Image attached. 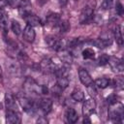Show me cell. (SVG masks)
Listing matches in <instances>:
<instances>
[{"instance_id": "6da1fadb", "label": "cell", "mask_w": 124, "mask_h": 124, "mask_svg": "<svg viewBox=\"0 0 124 124\" xmlns=\"http://www.w3.org/2000/svg\"><path fill=\"white\" fill-rule=\"evenodd\" d=\"M46 43L47 46L56 50V51H63L67 46V42L63 39H60L54 35H49L46 37Z\"/></svg>"}, {"instance_id": "7a4b0ae2", "label": "cell", "mask_w": 124, "mask_h": 124, "mask_svg": "<svg viewBox=\"0 0 124 124\" xmlns=\"http://www.w3.org/2000/svg\"><path fill=\"white\" fill-rule=\"evenodd\" d=\"M108 116H109V119L113 122H122L123 106L121 104H118L117 102L115 104L110 105V108L108 109Z\"/></svg>"}, {"instance_id": "3957f363", "label": "cell", "mask_w": 124, "mask_h": 124, "mask_svg": "<svg viewBox=\"0 0 124 124\" xmlns=\"http://www.w3.org/2000/svg\"><path fill=\"white\" fill-rule=\"evenodd\" d=\"M24 89L31 94H40L41 93V85H39L33 78H27L24 81Z\"/></svg>"}, {"instance_id": "277c9868", "label": "cell", "mask_w": 124, "mask_h": 124, "mask_svg": "<svg viewBox=\"0 0 124 124\" xmlns=\"http://www.w3.org/2000/svg\"><path fill=\"white\" fill-rule=\"evenodd\" d=\"M93 13H94V5H92V4L86 5L83 8V10L81 11V14H80V16H79V22L81 24L88 22L92 18Z\"/></svg>"}, {"instance_id": "5b68a950", "label": "cell", "mask_w": 124, "mask_h": 124, "mask_svg": "<svg viewBox=\"0 0 124 124\" xmlns=\"http://www.w3.org/2000/svg\"><path fill=\"white\" fill-rule=\"evenodd\" d=\"M111 70L116 73H121L124 70V65H123V60L120 58H117L115 56H109L108 57V62Z\"/></svg>"}, {"instance_id": "8992f818", "label": "cell", "mask_w": 124, "mask_h": 124, "mask_svg": "<svg viewBox=\"0 0 124 124\" xmlns=\"http://www.w3.org/2000/svg\"><path fill=\"white\" fill-rule=\"evenodd\" d=\"M18 102H19V105L21 106V108L26 112H32L36 109V105L32 102V100H30L29 98H27L25 96L18 97Z\"/></svg>"}, {"instance_id": "52a82bcc", "label": "cell", "mask_w": 124, "mask_h": 124, "mask_svg": "<svg viewBox=\"0 0 124 124\" xmlns=\"http://www.w3.org/2000/svg\"><path fill=\"white\" fill-rule=\"evenodd\" d=\"M95 108H96V103H95L94 99L89 98V99L85 100L83 102V105H82V113H83V115L84 116L91 115L95 111Z\"/></svg>"}, {"instance_id": "ba28073f", "label": "cell", "mask_w": 124, "mask_h": 124, "mask_svg": "<svg viewBox=\"0 0 124 124\" xmlns=\"http://www.w3.org/2000/svg\"><path fill=\"white\" fill-rule=\"evenodd\" d=\"M40 68L45 73H54L55 70L57 69L55 64H54V62H52V60H50L48 58H45V59H43L41 61Z\"/></svg>"}, {"instance_id": "9c48e42d", "label": "cell", "mask_w": 124, "mask_h": 124, "mask_svg": "<svg viewBox=\"0 0 124 124\" xmlns=\"http://www.w3.org/2000/svg\"><path fill=\"white\" fill-rule=\"evenodd\" d=\"M78 78H79V80L80 82L85 85V86H88L89 84L93 83V79L91 78V76L89 75V73L83 69V68H79L78 69Z\"/></svg>"}, {"instance_id": "30bf717a", "label": "cell", "mask_w": 124, "mask_h": 124, "mask_svg": "<svg viewBox=\"0 0 124 124\" xmlns=\"http://www.w3.org/2000/svg\"><path fill=\"white\" fill-rule=\"evenodd\" d=\"M6 121L9 124H16L20 122V116L17 110L8 109L6 112Z\"/></svg>"}, {"instance_id": "8fae6325", "label": "cell", "mask_w": 124, "mask_h": 124, "mask_svg": "<svg viewBox=\"0 0 124 124\" xmlns=\"http://www.w3.org/2000/svg\"><path fill=\"white\" fill-rule=\"evenodd\" d=\"M22 17L24 18V20L26 21V23H27L28 25H31L32 27H34V26H39V25L42 24L41 19H40L37 16L31 14V12L28 13V14H25L24 16H22Z\"/></svg>"}, {"instance_id": "7c38bea8", "label": "cell", "mask_w": 124, "mask_h": 124, "mask_svg": "<svg viewBox=\"0 0 124 124\" xmlns=\"http://www.w3.org/2000/svg\"><path fill=\"white\" fill-rule=\"evenodd\" d=\"M6 67H7L8 71L11 75H13V76H19L20 75L21 69H20L18 62L15 61V60H11L8 63H6Z\"/></svg>"}, {"instance_id": "4fadbf2b", "label": "cell", "mask_w": 124, "mask_h": 124, "mask_svg": "<svg viewBox=\"0 0 124 124\" xmlns=\"http://www.w3.org/2000/svg\"><path fill=\"white\" fill-rule=\"evenodd\" d=\"M35 37H36V33H35L34 28L31 25L27 24L25 26V28L23 29V38H24V40L28 43H32V42H34Z\"/></svg>"}, {"instance_id": "5bb4252c", "label": "cell", "mask_w": 124, "mask_h": 124, "mask_svg": "<svg viewBox=\"0 0 124 124\" xmlns=\"http://www.w3.org/2000/svg\"><path fill=\"white\" fill-rule=\"evenodd\" d=\"M8 25H9L8 16L3 9H0V29L3 33H7Z\"/></svg>"}, {"instance_id": "9a60e30c", "label": "cell", "mask_w": 124, "mask_h": 124, "mask_svg": "<svg viewBox=\"0 0 124 124\" xmlns=\"http://www.w3.org/2000/svg\"><path fill=\"white\" fill-rule=\"evenodd\" d=\"M91 44L97 46L98 48H105L111 45V40L109 38H98L91 41Z\"/></svg>"}, {"instance_id": "2e32d148", "label": "cell", "mask_w": 124, "mask_h": 124, "mask_svg": "<svg viewBox=\"0 0 124 124\" xmlns=\"http://www.w3.org/2000/svg\"><path fill=\"white\" fill-rule=\"evenodd\" d=\"M39 108H41V110L44 112V113H48L50 110H51V107H52V102L49 100V99H46V98H44V99H41L39 101Z\"/></svg>"}, {"instance_id": "e0dca14e", "label": "cell", "mask_w": 124, "mask_h": 124, "mask_svg": "<svg viewBox=\"0 0 124 124\" xmlns=\"http://www.w3.org/2000/svg\"><path fill=\"white\" fill-rule=\"evenodd\" d=\"M60 16L56 13H51L46 16V23L51 27H56L58 22L60 21Z\"/></svg>"}, {"instance_id": "ac0fdd59", "label": "cell", "mask_w": 124, "mask_h": 124, "mask_svg": "<svg viewBox=\"0 0 124 124\" xmlns=\"http://www.w3.org/2000/svg\"><path fill=\"white\" fill-rule=\"evenodd\" d=\"M66 118L67 121L70 123H76L78 119V114L77 113V111L74 108H68L66 111Z\"/></svg>"}, {"instance_id": "d6986e66", "label": "cell", "mask_w": 124, "mask_h": 124, "mask_svg": "<svg viewBox=\"0 0 124 124\" xmlns=\"http://www.w3.org/2000/svg\"><path fill=\"white\" fill-rule=\"evenodd\" d=\"M113 36H114V39H115L116 43L119 46H122L123 45V36H122V31H121L120 25H116V27L114 28Z\"/></svg>"}, {"instance_id": "ffe728a7", "label": "cell", "mask_w": 124, "mask_h": 124, "mask_svg": "<svg viewBox=\"0 0 124 124\" xmlns=\"http://www.w3.org/2000/svg\"><path fill=\"white\" fill-rule=\"evenodd\" d=\"M5 100H6V106H7V108H8V109H15V110H17V109H16V101H15V98L13 97V95L7 94Z\"/></svg>"}, {"instance_id": "44dd1931", "label": "cell", "mask_w": 124, "mask_h": 124, "mask_svg": "<svg viewBox=\"0 0 124 124\" xmlns=\"http://www.w3.org/2000/svg\"><path fill=\"white\" fill-rule=\"evenodd\" d=\"M69 78L68 77H59V78H56V85L58 87H60L62 90L67 88L68 85H69Z\"/></svg>"}, {"instance_id": "7402d4cb", "label": "cell", "mask_w": 124, "mask_h": 124, "mask_svg": "<svg viewBox=\"0 0 124 124\" xmlns=\"http://www.w3.org/2000/svg\"><path fill=\"white\" fill-rule=\"evenodd\" d=\"M95 85L98 88L104 89V88H106L109 85V79L107 78H99L95 80Z\"/></svg>"}, {"instance_id": "603a6c76", "label": "cell", "mask_w": 124, "mask_h": 124, "mask_svg": "<svg viewBox=\"0 0 124 124\" xmlns=\"http://www.w3.org/2000/svg\"><path fill=\"white\" fill-rule=\"evenodd\" d=\"M71 97H72L75 101H77V102H81V101L84 100V93H83V91L80 90V89H75V90L72 92Z\"/></svg>"}, {"instance_id": "cb8c5ba5", "label": "cell", "mask_w": 124, "mask_h": 124, "mask_svg": "<svg viewBox=\"0 0 124 124\" xmlns=\"http://www.w3.org/2000/svg\"><path fill=\"white\" fill-rule=\"evenodd\" d=\"M56 27L58 28V30L60 32H67L69 30V28H70V24L68 23L67 20H61L60 19V21L58 22V24L56 25Z\"/></svg>"}, {"instance_id": "d4e9b609", "label": "cell", "mask_w": 124, "mask_h": 124, "mask_svg": "<svg viewBox=\"0 0 124 124\" xmlns=\"http://www.w3.org/2000/svg\"><path fill=\"white\" fill-rule=\"evenodd\" d=\"M95 56V51L92 48H85L82 50V57L84 59H93Z\"/></svg>"}, {"instance_id": "484cf974", "label": "cell", "mask_w": 124, "mask_h": 124, "mask_svg": "<svg viewBox=\"0 0 124 124\" xmlns=\"http://www.w3.org/2000/svg\"><path fill=\"white\" fill-rule=\"evenodd\" d=\"M113 85L116 89L118 90H122L123 87H124V80H123V78L122 77H116L114 79H113Z\"/></svg>"}, {"instance_id": "4316f807", "label": "cell", "mask_w": 124, "mask_h": 124, "mask_svg": "<svg viewBox=\"0 0 124 124\" xmlns=\"http://www.w3.org/2000/svg\"><path fill=\"white\" fill-rule=\"evenodd\" d=\"M11 28H12V31L16 34V35H19L20 34V32H21V27H20V24L16 21V20H15V19H13L12 20V23H11Z\"/></svg>"}, {"instance_id": "83f0119b", "label": "cell", "mask_w": 124, "mask_h": 124, "mask_svg": "<svg viewBox=\"0 0 124 124\" xmlns=\"http://www.w3.org/2000/svg\"><path fill=\"white\" fill-rule=\"evenodd\" d=\"M108 55H107V54H101L100 56H99V58H98V64L100 65V66H105V65H107L108 64Z\"/></svg>"}, {"instance_id": "f1b7e54d", "label": "cell", "mask_w": 124, "mask_h": 124, "mask_svg": "<svg viewBox=\"0 0 124 124\" xmlns=\"http://www.w3.org/2000/svg\"><path fill=\"white\" fill-rule=\"evenodd\" d=\"M113 0H103L102 2V8L104 10H109L112 8Z\"/></svg>"}, {"instance_id": "f546056e", "label": "cell", "mask_w": 124, "mask_h": 124, "mask_svg": "<svg viewBox=\"0 0 124 124\" xmlns=\"http://www.w3.org/2000/svg\"><path fill=\"white\" fill-rule=\"evenodd\" d=\"M115 11H116V14H117L118 16H123L124 8H123V6H122L121 3L118 2V3L116 4V6H115Z\"/></svg>"}, {"instance_id": "4dcf8cb0", "label": "cell", "mask_w": 124, "mask_h": 124, "mask_svg": "<svg viewBox=\"0 0 124 124\" xmlns=\"http://www.w3.org/2000/svg\"><path fill=\"white\" fill-rule=\"evenodd\" d=\"M107 102H108L109 105L115 104V103L117 102V97H116V95L112 94V95H110L109 97H108V99H107Z\"/></svg>"}, {"instance_id": "1f68e13d", "label": "cell", "mask_w": 124, "mask_h": 124, "mask_svg": "<svg viewBox=\"0 0 124 124\" xmlns=\"http://www.w3.org/2000/svg\"><path fill=\"white\" fill-rule=\"evenodd\" d=\"M22 0H8V3L12 7H19Z\"/></svg>"}, {"instance_id": "d6a6232c", "label": "cell", "mask_w": 124, "mask_h": 124, "mask_svg": "<svg viewBox=\"0 0 124 124\" xmlns=\"http://www.w3.org/2000/svg\"><path fill=\"white\" fill-rule=\"evenodd\" d=\"M86 87L88 88V92H89L91 95H94V96L96 95V93H97V92H96V89H95V85H94L93 83L89 84V85H88V86H86Z\"/></svg>"}, {"instance_id": "836d02e7", "label": "cell", "mask_w": 124, "mask_h": 124, "mask_svg": "<svg viewBox=\"0 0 124 124\" xmlns=\"http://www.w3.org/2000/svg\"><path fill=\"white\" fill-rule=\"evenodd\" d=\"M37 122H38V123H47V120H46L45 117L42 116L41 118H39V119L37 120Z\"/></svg>"}, {"instance_id": "e575fe53", "label": "cell", "mask_w": 124, "mask_h": 124, "mask_svg": "<svg viewBox=\"0 0 124 124\" xmlns=\"http://www.w3.org/2000/svg\"><path fill=\"white\" fill-rule=\"evenodd\" d=\"M58 1H59V5H60L61 7L66 6V4L68 3V0H58Z\"/></svg>"}, {"instance_id": "d590c367", "label": "cell", "mask_w": 124, "mask_h": 124, "mask_svg": "<svg viewBox=\"0 0 124 124\" xmlns=\"http://www.w3.org/2000/svg\"><path fill=\"white\" fill-rule=\"evenodd\" d=\"M89 116H84V119H83V122L84 123H90V120L88 119Z\"/></svg>"}, {"instance_id": "8d00e7d4", "label": "cell", "mask_w": 124, "mask_h": 124, "mask_svg": "<svg viewBox=\"0 0 124 124\" xmlns=\"http://www.w3.org/2000/svg\"><path fill=\"white\" fill-rule=\"evenodd\" d=\"M2 79V69H1V66H0V80Z\"/></svg>"}]
</instances>
